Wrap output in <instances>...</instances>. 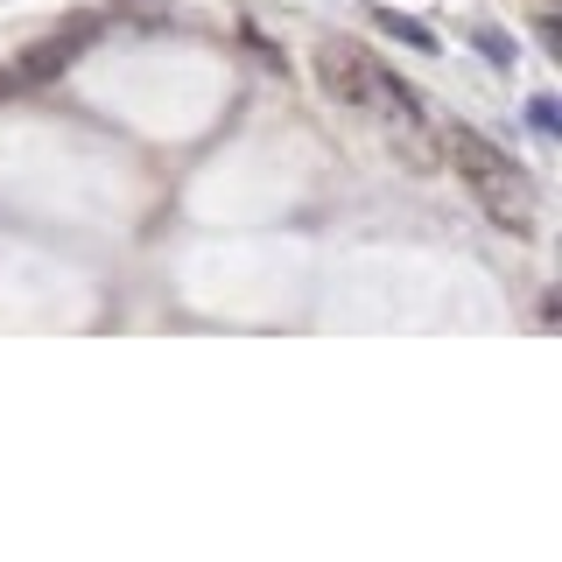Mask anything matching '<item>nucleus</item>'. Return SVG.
Instances as JSON below:
<instances>
[{
  "label": "nucleus",
  "mask_w": 562,
  "mask_h": 562,
  "mask_svg": "<svg viewBox=\"0 0 562 562\" xmlns=\"http://www.w3.org/2000/svg\"><path fill=\"white\" fill-rule=\"evenodd\" d=\"M85 35H92V29H78V35H70V43H43V49H35V57H29V78H49V70H64V64H70V49H78Z\"/></svg>",
  "instance_id": "nucleus-4"
},
{
  "label": "nucleus",
  "mask_w": 562,
  "mask_h": 562,
  "mask_svg": "<svg viewBox=\"0 0 562 562\" xmlns=\"http://www.w3.org/2000/svg\"><path fill=\"white\" fill-rule=\"evenodd\" d=\"M366 64H373V57H366V49H351V43H330L324 57H316V70H324V85H330V99H345L351 113L366 105Z\"/></svg>",
  "instance_id": "nucleus-3"
},
{
  "label": "nucleus",
  "mask_w": 562,
  "mask_h": 562,
  "mask_svg": "<svg viewBox=\"0 0 562 562\" xmlns=\"http://www.w3.org/2000/svg\"><path fill=\"white\" fill-rule=\"evenodd\" d=\"M380 29L401 35V43H415V49H436V35L422 29V22H408V14H394V8H380Z\"/></svg>",
  "instance_id": "nucleus-5"
},
{
  "label": "nucleus",
  "mask_w": 562,
  "mask_h": 562,
  "mask_svg": "<svg viewBox=\"0 0 562 562\" xmlns=\"http://www.w3.org/2000/svg\"><path fill=\"white\" fill-rule=\"evenodd\" d=\"M359 113L386 120L408 155H429L436 148V127H429V105H422V92L401 78V70H386V64H366V105H359Z\"/></svg>",
  "instance_id": "nucleus-2"
},
{
  "label": "nucleus",
  "mask_w": 562,
  "mask_h": 562,
  "mask_svg": "<svg viewBox=\"0 0 562 562\" xmlns=\"http://www.w3.org/2000/svg\"><path fill=\"white\" fill-rule=\"evenodd\" d=\"M527 120H535V134H555V127H562L555 99H535V105H527Z\"/></svg>",
  "instance_id": "nucleus-6"
},
{
  "label": "nucleus",
  "mask_w": 562,
  "mask_h": 562,
  "mask_svg": "<svg viewBox=\"0 0 562 562\" xmlns=\"http://www.w3.org/2000/svg\"><path fill=\"white\" fill-rule=\"evenodd\" d=\"M450 162L464 176V190L485 204V218L514 239H535L541 233V198H535V176H527L506 148H492L479 127H450Z\"/></svg>",
  "instance_id": "nucleus-1"
}]
</instances>
